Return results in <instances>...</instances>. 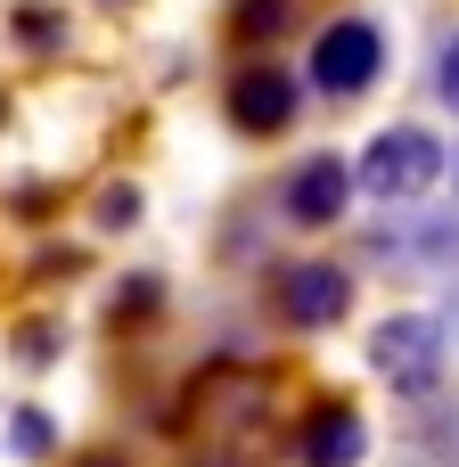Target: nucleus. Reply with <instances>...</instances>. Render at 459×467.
Wrapping results in <instances>:
<instances>
[{
    "mask_svg": "<svg viewBox=\"0 0 459 467\" xmlns=\"http://www.w3.org/2000/svg\"><path fill=\"white\" fill-rule=\"evenodd\" d=\"M443 99H452V107H459V41H452V49H443Z\"/></svg>",
    "mask_w": 459,
    "mask_h": 467,
    "instance_id": "obj_13",
    "label": "nucleus"
},
{
    "mask_svg": "<svg viewBox=\"0 0 459 467\" xmlns=\"http://www.w3.org/2000/svg\"><path fill=\"white\" fill-rule=\"evenodd\" d=\"M345 304H353V279H345L337 263H296V271L279 279V312H287L296 328H329V320H345Z\"/></svg>",
    "mask_w": 459,
    "mask_h": 467,
    "instance_id": "obj_5",
    "label": "nucleus"
},
{
    "mask_svg": "<svg viewBox=\"0 0 459 467\" xmlns=\"http://www.w3.org/2000/svg\"><path fill=\"white\" fill-rule=\"evenodd\" d=\"M82 467H123V460H82Z\"/></svg>",
    "mask_w": 459,
    "mask_h": 467,
    "instance_id": "obj_14",
    "label": "nucleus"
},
{
    "mask_svg": "<svg viewBox=\"0 0 459 467\" xmlns=\"http://www.w3.org/2000/svg\"><path fill=\"white\" fill-rule=\"evenodd\" d=\"M123 222H140V189H123V181H115V189L99 197V230H123Z\"/></svg>",
    "mask_w": 459,
    "mask_h": 467,
    "instance_id": "obj_10",
    "label": "nucleus"
},
{
    "mask_svg": "<svg viewBox=\"0 0 459 467\" xmlns=\"http://www.w3.org/2000/svg\"><path fill=\"white\" fill-rule=\"evenodd\" d=\"M370 451V427L345 410V402H320L312 419H304V435H296V460L304 467H353Z\"/></svg>",
    "mask_w": 459,
    "mask_h": 467,
    "instance_id": "obj_6",
    "label": "nucleus"
},
{
    "mask_svg": "<svg viewBox=\"0 0 459 467\" xmlns=\"http://www.w3.org/2000/svg\"><path fill=\"white\" fill-rule=\"evenodd\" d=\"M8 443H16L25 460H41V451H49V419H41V410H16V427H8Z\"/></svg>",
    "mask_w": 459,
    "mask_h": 467,
    "instance_id": "obj_11",
    "label": "nucleus"
},
{
    "mask_svg": "<svg viewBox=\"0 0 459 467\" xmlns=\"http://www.w3.org/2000/svg\"><path fill=\"white\" fill-rule=\"evenodd\" d=\"M378 66H386V41H378L370 16H337V25L312 41V82H320L329 99H361V90L378 82Z\"/></svg>",
    "mask_w": 459,
    "mask_h": 467,
    "instance_id": "obj_2",
    "label": "nucleus"
},
{
    "mask_svg": "<svg viewBox=\"0 0 459 467\" xmlns=\"http://www.w3.org/2000/svg\"><path fill=\"white\" fill-rule=\"evenodd\" d=\"M435 172H443V148H435V131H419V123L378 131L370 156H361V189H370V197H419Z\"/></svg>",
    "mask_w": 459,
    "mask_h": 467,
    "instance_id": "obj_3",
    "label": "nucleus"
},
{
    "mask_svg": "<svg viewBox=\"0 0 459 467\" xmlns=\"http://www.w3.org/2000/svg\"><path fill=\"white\" fill-rule=\"evenodd\" d=\"M246 41H263V33H279L287 25V0H238V16H230Z\"/></svg>",
    "mask_w": 459,
    "mask_h": 467,
    "instance_id": "obj_9",
    "label": "nucleus"
},
{
    "mask_svg": "<svg viewBox=\"0 0 459 467\" xmlns=\"http://www.w3.org/2000/svg\"><path fill=\"white\" fill-rule=\"evenodd\" d=\"M57 33H66V16H57V8H41V0H25V8H16V41H33V49H49Z\"/></svg>",
    "mask_w": 459,
    "mask_h": 467,
    "instance_id": "obj_8",
    "label": "nucleus"
},
{
    "mask_svg": "<svg viewBox=\"0 0 459 467\" xmlns=\"http://www.w3.org/2000/svg\"><path fill=\"white\" fill-rule=\"evenodd\" d=\"M16 353H25V361H49V353H57V337H49V328H25V337H16Z\"/></svg>",
    "mask_w": 459,
    "mask_h": 467,
    "instance_id": "obj_12",
    "label": "nucleus"
},
{
    "mask_svg": "<svg viewBox=\"0 0 459 467\" xmlns=\"http://www.w3.org/2000/svg\"><path fill=\"white\" fill-rule=\"evenodd\" d=\"M296 115V82L279 74V66H246L238 82H230V123L238 131H279Z\"/></svg>",
    "mask_w": 459,
    "mask_h": 467,
    "instance_id": "obj_7",
    "label": "nucleus"
},
{
    "mask_svg": "<svg viewBox=\"0 0 459 467\" xmlns=\"http://www.w3.org/2000/svg\"><path fill=\"white\" fill-rule=\"evenodd\" d=\"M345 189H353V172H345L337 156H304V164L287 172V189H279V213H287L296 230H329V222L345 213Z\"/></svg>",
    "mask_w": 459,
    "mask_h": 467,
    "instance_id": "obj_4",
    "label": "nucleus"
},
{
    "mask_svg": "<svg viewBox=\"0 0 459 467\" xmlns=\"http://www.w3.org/2000/svg\"><path fill=\"white\" fill-rule=\"evenodd\" d=\"M370 361H378V378L394 394H435L443 386V328L427 312H402V320H386L370 337Z\"/></svg>",
    "mask_w": 459,
    "mask_h": 467,
    "instance_id": "obj_1",
    "label": "nucleus"
}]
</instances>
